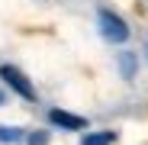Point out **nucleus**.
<instances>
[{
    "label": "nucleus",
    "instance_id": "obj_1",
    "mask_svg": "<svg viewBox=\"0 0 148 145\" xmlns=\"http://www.w3.org/2000/svg\"><path fill=\"white\" fill-rule=\"evenodd\" d=\"M97 23H100V32H103L106 42L119 45V42L129 39V26H126V19H122L119 13H113V10H100V13H97Z\"/></svg>",
    "mask_w": 148,
    "mask_h": 145
},
{
    "label": "nucleus",
    "instance_id": "obj_2",
    "mask_svg": "<svg viewBox=\"0 0 148 145\" xmlns=\"http://www.w3.org/2000/svg\"><path fill=\"white\" fill-rule=\"evenodd\" d=\"M0 78H3V81L23 97V100H36V87H32V81L23 74L16 65H3V68H0Z\"/></svg>",
    "mask_w": 148,
    "mask_h": 145
},
{
    "label": "nucleus",
    "instance_id": "obj_3",
    "mask_svg": "<svg viewBox=\"0 0 148 145\" xmlns=\"http://www.w3.org/2000/svg\"><path fill=\"white\" fill-rule=\"evenodd\" d=\"M48 119H52V126H61V129H87V119L84 116H74L68 110H52Z\"/></svg>",
    "mask_w": 148,
    "mask_h": 145
},
{
    "label": "nucleus",
    "instance_id": "obj_4",
    "mask_svg": "<svg viewBox=\"0 0 148 145\" xmlns=\"http://www.w3.org/2000/svg\"><path fill=\"white\" fill-rule=\"evenodd\" d=\"M26 135H23V129H16V126H0V142L3 145H16V142H23Z\"/></svg>",
    "mask_w": 148,
    "mask_h": 145
},
{
    "label": "nucleus",
    "instance_id": "obj_5",
    "mask_svg": "<svg viewBox=\"0 0 148 145\" xmlns=\"http://www.w3.org/2000/svg\"><path fill=\"white\" fill-rule=\"evenodd\" d=\"M119 71H122V78H135V55L132 52H119Z\"/></svg>",
    "mask_w": 148,
    "mask_h": 145
},
{
    "label": "nucleus",
    "instance_id": "obj_6",
    "mask_svg": "<svg viewBox=\"0 0 148 145\" xmlns=\"http://www.w3.org/2000/svg\"><path fill=\"white\" fill-rule=\"evenodd\" d=\"M113 139H116L113 132H87L81 145H113Z\"/></svg>",
    "mask_w": 148,
    "mask_h": 145
},
{
    "label": "nucleus",
    "instance_id": "obj_7",
    "mask_svg": "<svg viewBox=\"0 0 148 145\" xmlns=\"http://www.w3.org/2000/svg\"><path fill=\"white\" fill-rule=\"evenodd\" d=\"M29 145H48V132H32L29 135Z\"/></svg>",
    "mask_w": 148,
    "mask_h": 145
},
{
    "label": "nucleus",
    "instance_id": "obj_8",
    "mask_svg": "<svg viewBox=\"0 0 148 145\" xmlns=\"http://www.w3.org/2000/svg\"><path fill=\"white\" fill-rule=\"evenodd\" d=\"M0 107H3V93H0Z\"/></svg>",
    "mask_w": 148,
    "mask_h": 145
},
{
    "label": "nucleus",
    "instance_id": "obj_9",
    "mask_svg": "<svg viewBox=\"0 0 148 145\" xmlns=\"http://www.w3.org/2000/svg\"><path fill=\"white\" fill-rule=\"evenodd\" d=\"M145 52H148V48H145Z\"/></svg>",
    "mask_w": 148,
    "mask_h": 145
}]
</instances>
